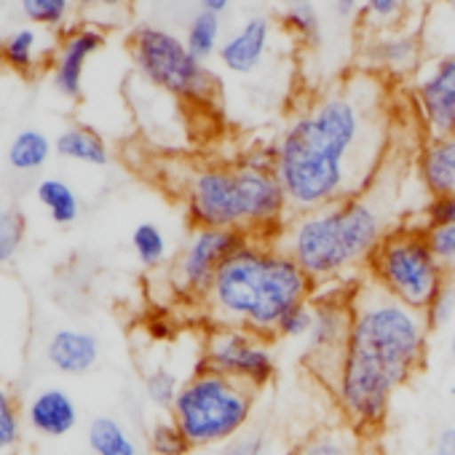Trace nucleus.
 <instances>
[{
  "label": "nucleus",
  "instance_id": "1",
  "mask_svg": "<svg viewBox=\"0 0 455 455\" xmlns=\"http://www.w3.org/2000/svg\"><path fill=\"white\" fill-rule=\"evenodd\" d=\"M394 142L391 84L354 70L311 94L276 140V177L292 214L362 196Z\"/></svg>",
  "mask_w": 455,
  "mask_h": 455
},
{
  "label": "nucleus",
  "instance_id": "2",
  "mask_svg": "<svg viewBox=\"0 0 455 455\" xmlns=\"http://www.w3.org/2000/svg\"><path fill=\"white\" fill-rule=\"evenodd\" d=\"M428 322L370 276L351 284V335L332 396L356 431L386 423L391 399L426 362Z\"/></svg>",
  "mask_w": 455,
  "mask_h": 455
},
{
  "label": "nucleus",
  "instance_id": "3",
  "mask_svg": "<svg viewBox=\"0 0 455 455\" xmlns=\"http://www.w3.org/2000/svg\"><path fill=\"white\" fill-rule=\"evenodd\" d=\"M396 174H388V161L375 182L354 198L290 214L279 236L274 239L316 287L343 284L359 279L367 271L370 258L380 242L404 225L396 206L399 196Z\"/></svg>",
  "mask_w": 455,
  "mask_h": 455
},
{
  "label": "nucleus",
  "instance_id": "4",
  "mask_svg": "<svg viewBox=\"0 0 455 455\" xmlns=\"http://www.w3.org/2000/svg\"><path fill=\"white\" fill-rule=\"evenodd\" d=\"M308 274L268 239H250L217 274L204 306L217 327L276 338L282 314L314 298Z\"/></svg>",
  "mask_w": 455,
  "mask_h": 455
},
{
  "label": "nucleus",
  "instance_id": "5",
  "mask_svg": "<svg viewBox=\"0 0 455 455\" xmlns=\"http://www.w3.org/2000/svg\"><path fill=\"white\" fill-rule=\"evenodd\" d=\"M182 201L196 228H234L274 242L290 220V198L276 174L236 164L193 166L182 182Z\"/></svg>",
  "mask_w": 455,
  "mask_h": 455
},
{
  "label": "nucleus",
  "instance_id": "6",
  "mask_svg": "<svg viewBox=\"0 0 455 455\" xmlns=\"http://www.w3.org/2000/svg\"><path fill=\"white\" fill-rule=\"evenodd\" d=\"M255 394L244 383L198 367L182 383L169 415L193 450H217L247 431L255 412Z\"/></svg>",
  "mask_w": 455,
  "mask_h": 455
},
{
  "label": "nucleus",
  "instance_id": "7",
  "mask_svg": "<svg viewBox=\"0 0 455 455\" xmlns=\"http://www.w3.org/2000/svg\"><path fill=\"white\" fill-rule=\"evenodd\" d=\"M129 52L137 76L148 86L198 110H212L217 105L220 81L206 62L188 52L185 38L158 25H140L132 33Z\"/></svg>",
  "mask_w": 455,
  "mask_h": 455
},
{
  "label": "nucleus",
  "instance_id": "8",
  "mask_svg": "<svg viewBox=\"0 0 455 455\" xmlns=\"http://www.w3.org/2000/svg\"><path fill=\"white\" fill-rule=\"evenodd\" d=\"M364 274L391 298L418 311H426V306L447 282V274L426 244L420 222H404L394 228L370 258Z\"/></svg>",
  "mask_w": 455,
  "mask_h": 455
},
{
  "label": "nucleus",
  "instance_id": "9",
  "mask_svg": "<svg viewBox=\"0 0 455 455\" xmlns=\"http://www.w3.org/2000/svg\"><path fill=\"white\" fill-rule=\"evenodd\" d=\"M351 284H330L324 292L314 290L311 308H314V327L306 338L303 362L308 372L324 383L330 391L340 375L348 335H351Z\"/></svg>",
  "mask_w": 455,
  "mask_h": 455
},
{
  "label": "nucleus",
  "instance_id": "10",
  "mask_svg": "<svg viewBox=\"0 0 455 455\" xmlns=\"http://www.w3.org/2000/svg\"><path fill=\"white\" fill-rule=\"evenodd\" d=\"M201 370L244 383L252 391H263L274 383L279 364L268 338L239 327H214L204 340Z\"/></svg>",
  "mask_w": 455,
  "mask_h": 455
},
{
  "label": "nucleus",
  "instance_id": "11",
  "mask_svg": "<svg viewBox=\"0 0 455 455\" xmlns=\"http://www.w3.org/2000/svg\"><path fill=\"white\" fill-rule=\"evenodd\" d=\"M252 236L234 228H196L172 266V282L180 295L204 300L222 271Z\"/></svg>",
  "mask_w": 455,
  "mask_h": 455
},
{
  "label": "nucleus",
  "instance_id": "12",
  "mask_svg": "<svg viewBox=\"0 0 455 455\" xmlns=\"http://www.w3.org/2000/svg\"><path fill=\"white\" fill-rule=\"evenodd\" d=\"M410 102L423 137L455 134V54H431L420 62Z\"/></svg>",
  "mask_w": 455,
  "mask_h": 455
},
{
  "label": "nucleus",
  "instance_id": "13",
  "mask_svg": "<svg viewBox=\"0 0 455 455\" xmlns=\"http://www.w3.org/2000/svg\"><path fill=\"white\" fill-rule=\"evenodd\" d=\"M426 46L420 28H391L378 33H364L359 49V70L375 73L386 81L391 78H412L420 62L426 60Z\"/></svg>",
  "mask_w": 455,
  "mask_h": 455
},
{
  "label": "nucleus",
  "instance_id": "14",
  "mask_svg": "<svg viewBox=\"0 0 455 455\" xmlns=\"http://www.w3.org/2000/svg\"><path fill=\"white\" fill-rule=\"evenodd\" d=\"M105 46V30L94 25H81L65 36L54 54L52 86L65 100H78L84 94V73L89 60Z\"/></svg>",
  "mask_w": 455,
  "mask_h": 455
},
{
  "label": "nucleus",
  "instance_id": "15",
  "mask_svg": "<svg viewBox=\"0 0 455 455\" xmlns=\"http://www.w3.org/2000/svg\"><path fill=\"white\" fill-rule=\"evenodd\" d=\"M271 38H274L271 20L263 14H255L222 41L217 60L228 73L252 76L266 65V57L271 52Z\"/></svg>",
  "mask_w": 455,
  "mask_h": 455
},
{
  "label": "nucleus",
  "instance_id": "16",
  "mask_svg": "<svg viewBox=\"0 0 455 455\" xmlns=\"http://www.w3.org/2000/svg\"><path fill=\"white\" fill-rule=\"evenodd\" d=\"M81 420L78 404L76 399L60 388V386H49L41 388L25 407V423L46 439H62L68 436Z\"/></svg>",
  "mask_w": 455,
  "mask_h": 455
},
{
  "label": "nucleus",
  "instance_id": "17",
  "mask_svg": "<svg viewBox=\"0 0 455 455\" xmlns=\"http://www.w3.org/2000/svg\"><path fill=\"white\" fill-rule=\"evenodd\" d=\"M102 346L100 338L89 330H76V327H62L57 330L49 343H46V359L49 364L70 378L89 375L97 362H100Z\"/></svg>",
  "mask_w": 455,
  "mask_h": 455
},
{
  "label": "nucleus",
  "instance_id": "18",
  "mask_svg": "<svg viewBox=\"0 0 455 455\" xmlns=\"http://www.w3.org/2000/svg\"><path fill=\"white\" fill-rule=\"evenodd\" d=\"M415 177L428 198L455 193V134L423 137L415 153Z\"/></svg>",
  "mask_w": 455,
  "mask_h": 455
},
{
  "label": "nucleus",
  "instance_id": "19",
  "mask_svg": "<svg viewBox=\"0 0 455 455\" xmlns=\"http://www.w3.org/2000/svg\"><path fill=\"white\" fill-rule=\"evenodd\" d=\"M54 153L65 161L86 164V166H108L110 164V148L102 140L100 132L89 126H68L54 140Z\"/></svg>",
  "mask_w": 455,
  "mask_h": 455
},
{
  "label": "nucleus",
  "instance_id": "20",
  "mask_svg": "<svg viewBox=\"0 0 455 455\" xmlns=\"http://www.w3.org/2000/svg\"><path fill=\"white\" fill-rule=\"evenodd\" d=\"M279 22L300 46L322 44V14L314 0H279Z\"/></svg>",
  "mask_w": 455,
  "mask_h": 455
},
{
  "label": "nucleus",
  "instance_id": "21",
  "mask_svg": "<svg viewBox=\"0 0 455 455\" xmlns=\"http://www.w3.org/2000/svg\"><path fill=\"white\" fill-rule=\"evenodd\" d=\"M36 198L46 209L52 222L60 228H68V225L78 222V217H81V196L76 193V188L70 182H65L60 177H44L36 185Z\"/></svg>",
  "mask_w": 455,
  "mask_h": 455
},
{
  "label": "nucleus",
  "instance_id": "22",
  "mask_svg": "<svg viewBox=\"0 0 455 455\" xmlns=\"http://www.w3.org/2000/svg\"><path fill=\"white\" fill-rule=\"evenodd\" d=\"M52 153H54V140H49L41 129H22L9 142L6 158L14 172L30 174V172L44 169L49 164Z\"/></svg>",
  "mask_w": 455,
  "mask_h": 455
},
{
  "label": "nucleus",
  "instance_id": "23",
  "mask_svg": "<svg viewBox=\"0 0 455 455\" xmlns=\"http://www.w3.org/2000/svg\"><path fill=\"white\" fill-rule=\"evenodd\" d=\"M89 450L94 455H140V447L129 428L113 415H97L86 431Z\"/></svg>",
  "mask_w": 455,
  "mask_h": 455
},
{
  "label": "nucleus",
  "instance_id": "24",
  "mask_svg": "<svg viewBox=\"0 0 455 455\" xmlns=\"http://www.w3.org/2000/svg\"><path fill=\"white\" fill-rule=\"evenodd\" d=\"M41 38H44V33L36 25L33 28H17L14 33H9L4 38V44H0V62L14 73L28 76L41 60V54H38Z\"/></svg>",
  "mask_w": 455,
  "mask_h": 455
},
{
  "label": "nucleus",
  "instance_id": "25",
  "mask_svg": "<svg viewBox=\"0 0 455 455\" xmlns=\"http://www.w3.org/2000/svg\"><path fill=\"white\" fill-rule=\"evenodd\" d=\"M415 9V0H362V33H378L410 25V12Z\"/></svg>",
  "mask_w": 455,
  "mask_h": 455
},
{
  "label": "nucleus",
  "instance_id": "26",
  "mask_svg": "<svg viewBox=\"0 0 455 455\" xmlns=\"http://www.w3.org/2000/svg\"><path fill=\"white\" fill-rule=\"evenodd\" d=\"M222 41H225V38H222V20H220L217 14L198 12V14L190 20L188 33H185V46H188V52H190L196 60H201V62L212 60V57L220 52Z\"/></svg>",
  "mask_w": 455,
  "mask_h": 455
},
{
  "label": "nucleus",
  "instance_id": "27",
  "mask_svg": "<svg viewBox=\"0 0 455 455\" xmlns=\"http://www.w3.org/2000/svg\"><path fill=\"white\" fill-rule=\"evenodd\" d=\"M132 250L145 268H161L169 258V239L156 222H140L132 231Z\"/></svg>",
  "mask_w": 455,
  "mask_h": 455
},
{
  "label": "nucleus",
  "instance_id": "28",
  "mask_svg": "<svg viewBox=\"0 0 455 455\" xmlns=\"http://www.w3.org/2000/svg\"><path fill=\"white\" fill-rule=\"evenodd\" d=\"M25 434V415L12 388L0 383V455H17Z\"/></svg>",
  "mask_w": 455,
  "mask_h": 455
},
{
  "label": "nucleus",
  "instance_id": "29",
  "mask_svg": "<svg viewBox=\"0 0 455 455\" xmlns=\"http://www.w3.org/2000/svg\"><path fill=\"white\" fill-rule=\"evenodd\" d=\"M148 447L153 455H190L193 444L180 431V426L169 418H158L148 428Z\"/></svg>",
  "mask_w": 455,
  "mask_h": 455
},
{
  "label": "nucleus",
  "instance_id": "30",
  "mask_svg": "<svg viewBox=\"0 0 455 455\" xmlns=\"http://www.w3.org/2000/svg\"><path fill=\"white\" fill-rule=\"evenodd\" d=\"M182 383L185 380H180L174 370H169V367L161 364V367H156V370H150L145 375V396L158 410H172L174 407V399H177V394L182 388Z\"/></svg>",
  "mask_w": 455,
  "mask_h": 455
},
{
  "label": "nucleus",
  "instance_id": "31",
  "mask_svg": "<svg viewBox=\"0 0 455 455\" xmlns=\"http://www.w3.org/2000/svg\"><path fill=\"white\" fill-rule=\"evenodd\" d=\"M292 455H354V439L340 431H314L292 450Z\"/></svg>",
  "mask_w": 455,
  "mask_h": 455
},
{
  "label": "nucleus",
  "instance_id": "32",
  "mask_svg": "<svg viewBox=\"0 0 455 455\" xmlns=\"http://www.w3.org/2000/svg\"><path fill=\"white\" fill-rule=\"evenodd\" d=\"M25 244V220L17 209L0 206V266L17 258Z\"/></svg>",
  "mask_w": 455,
  "mask_h": 455
},
{
  "label": "nucleus",
  "instance_id": "33",
  "mask_svg": "<svg viewBox=\"0 0 455 455\" xmlns=\"http://www.w3.org/2000/svg\"><path fill=\"white\" fill-rule=\"evenodd\" d=\"M423 236L442 271L455 276V225H423Z\"/></svg>",
  "mask_w": 455,
  "mask_h": 455
},
{
  "label": "nucleus",
  "instance_id": "34",
  "mask_svg": "<svg viewBox=\"0 0 455 455\" xmlns=\"http://www.w3.org/2000/svg\"><path fill=\"white\" fill-rule=\"evenodd\" d=\"M22 14L36 28H62L70 17V0H20Z\"/></svg>",
  "mask_w": 455,
  "mask_h": 455
},
{
  "label": "nucleus",
  "instance_id": "35",
  "mask_svg": "<svg viewBox=\"0 0 455 455\" xmlns=\"http://www.w3.org/2000/svg\"><path fill=\"white\" fill-rule=\"evenodd\" d=\"M311 327H314V308H311V300H306V303H298L282 314V319L276 324V338L306 340Z\"/></svg>",
  "mask_w": 455,
  "mask_h": 455
},
{
  "label": "nucleus",
  "instance_id": "36",
  "mask_svg": "<svg viewBox=\"0 0 455 455\" xmlns=\"http://www.w3.org/2000/svg\"><path fill=\"white\" fill-rule=\"evenodd\" d=\"M423 314H426V322L431 330H439L452 322V316H455V276H447V282L442 284V290L434 295V300L426 306Z\"/></svg>",
  "mask_w": 455,
  "mask_h": 455
},
{
  "label": "nucleus",
  "instance_id": "37",
  "mask_svg": "<svg viewBox=\"0 0 455 455\" xmlns=\"http://www.w3.org/2000/svg\"><path fill=\"white\" fill-rule=\"evenodd\" d=\"M276 164H279V150L276 142H255L250 148H244L236 158L239 169H250V172H266V174H276Z\"/></svg>",
  "mask_w": 455,
  "mask_h": 455
},
{
  "label": "nucleus",
  "instance_id": "38",
  "mask_svg": "<svg viewBox=\"0 0 455 455\" xmlns=\"http://www.w3.org/2000/svg\"><path fill=\"white\" fill-rule=\"evenodd\" d=\"M217 455H274V444L263 431H244L217 447Z\"/></svg>",
  "mask_w": 455,
  "mask_h": 455
},
{
  "label": "nucleus",
  "instance_id": "39",
  "mask_svg": "<svg viewBox=\"0 0 455 455\" xmlns=\"http://www.w3.org/2000/svg\"><path fill=\"white\" fill-rule=\"evenodd\" d=\"M423 225H455V193L434 196L423 204Z\"/></svg>",
  "mask_w": 455,
  "mask_h": 455
},
{
  "label": "nucleus",
  "instance_id": "40",
  "mask_svg": "<svg viewBox=\"0 0 455 455\" xmlns=\"http://www.w3.org/2000/svg\"><path fill=\"white\" fill-rule=\"evenodd\" d=\"M436 28L455 30V0H434V4H431L426 28L420 33H431Z\"/></svg>",
  "mask_w": 455,
  "mask_h": 455
},
{
  "label": "nucleus",
  "instance_id": "41",
  "mask_svg": "<svg viewBox=\"0 0 455 455\" xmlns=\"http://www.w3.org/2000/svg\"><path fill=\"white\" fill-rule=\"evenodd\" d=\"M81 12L97 14V17H124L132 0H78Z\"/></svg>",
  "mask_w": 455,
  "mask_h": 455
},
{
  "label": "nucleus",
  "instance_id": "42",
  "mask_svg": "<svg viewBox=\"0 0 455 455\" xmlns=\"http://www.w3.org/2000/svg\"><path fill=\"white\" fill-rule=\"evenodd\" d=\"M428 455H455V426H444L431 444Z\"/></svg>",
  "mask_w": 455,
  "mask_h": 455
},
{
  "label": "nucleus",
  "instance_id": "43",
  "mask_svg": "<svg viewBox=\"0 0 455 455\" xmlns=\"http://www.w3.org/2000/svg\"><path fill=\"white\" fill-rule=\"evenodd\" d=\"M335 12L340 20H351L356 12H362V0H335Z\"/></svg>",
  "mask_w": 455,
  "mask_h": 455
},
{
  "label": "nucleus",
  "instance_id": "44",
  "mask_svg": "<svg viewBox=\"0 0 455 455\" xmlns=\"http://www.w3.org/2000/svg\"><path fill=\"white\" fill-rule=\"evenodd\" d=\"M234 0H201V12H209V14H217L222 17L228 9H231Z\"/></svg>",
  "mask_w": 455,
  "mask_h": 455
},
{
  "label": "nucleus",
  "instance_id": "45",
  "mask_svg": "<svg viewBox=\"0 0 455 455\" xmlns=\"http://www.w3.org/2000/svg\"><path fill=\"white\" fill-rule=\"evenodd\" d=\"M450 354H452V359H455V327H452V335H450Z\"/></svg>",
  "mask_w": 455,
  "mask_h": 455
},
{
  "label": "nucleus",
  "instance_id": "46",
  "mask_svg": "<svg viewBox=\"0 0 455 455\" xmlns=\"http://www.w3.org/2000/svg\"><path fill=\"white\" fill-rule=\"evenodd\" d=\"M89 455H94V452H89Z\"/></svg>",
  "mask_w": 455,
  "mask_h": 455
}]
</instances>
